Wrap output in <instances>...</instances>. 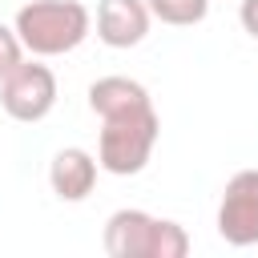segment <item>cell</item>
Instances as JSON below:
<instances>
[{"label": "cell", "mask_w": 258, "mask_h": 258, "mask_svg": "<svg viewBox=\"0 0 258 258\" xmlns=\"http://www.w3.org/2000/svg\"><path fill=\"white\" fill-rule=\"evenodd\" d=\"M149 8L145 0H101L97 4V36L109 48H133L149 32Z\"/></svg>", "instance_id": "cell-6"}, {"label": "cell", "mask_w": 258, "mask_h": 258, "mask_svg": "<svg viewBox=\"0 0 258 258\" xmlns=\"http://www.w3.org/2000/svg\"><path fill=\"white\" fill-rule=\"evenodd\" d=\"M97 157L81 145H64L48 165V185L60 202H85L97 185Z\"/></svg>", "instance_id": "cell-7"}, {"label": "cell", "mask_w": 258, "mask_h": 258, "mask_svg": "<svg viewBox=\"0 0 258 258\" xmlns=\"http://www.w3.org/2000/svg\"><path fill=\"white\" fill-rule=\"evenodd\" d=\"M218 234L226 246H258V169H238L218 202Z\"/></svg>", "instance_id": "cell-5"}, {"label": "cell", "mask_w": 258, "mask_h": 258, "mask_svg": "<svg viewBox=\"0 0 258 258\" xmlns=\"http://www.w3.org/2000/svg\"><path fill=\"white\" fill-rule=\"evenodd\" d=\"M89 109L101 117L97 137V165L113 177H133L149 165L161 117L153 97L133 77H101L89 85Z\"/></svg>", "instance_id": "cell-1"}, {"label": "cell", "mask_w": 258, "mask_h": 258, "mask_svg": "<svg viewBox=\"0 0 258 258\" xmlns=\"http://www.w3.org/2000/svg\"><path fill=\"white\" fill-rule=\"evenodd\" d=\"M238 20H242V28L258 40V0H242V8H238Z\"/></svg>", "instance_id": "cell-10"}, {"label": "cell", "mask_w": 258, "mask_h": 258, "mask_svg": "<svg viewBox=\"0 0 258 258\" xmlns=\"http://www.w3.org/2000/svg\"><path fill=\"white\" fill-rule=\"evenodd\" d=\"M24 60V44H20V36H16V28H8V24H0V81L16 69Z\"/></svg>", "instance_id": "cell-9"}, {"label": "cell", "mask_w": 258, "mask_h": 258, "mask_svg": "<svg viewBox=\"0 0 258 258\" xmlns=\"http://www.w3.org/2000/svg\"><path fill=\"white\" fill-rule=\"evenodd\" d=\"M105 254L113 258H185L189 254V234L173 218H153L145 210H113L105 222Z\"/></svg>", "instance_id": "cell-3"}, {"label": "cell", "mask_w": 258, "mask_h": 258, "mask_svg": "<svg viewBox=\"0 0 258 258\" xmlns=\"http://www.w3.org/2000/svg\"><path fill=\"white\" fill-rule=\"evenodd\" d=\"M149 16L161 20V24H173V28H189V24H202L206 12H210V0H145Z\"/></svg>", "instance_id": "cell-8"}, {"label": "cell", "mask_w": 258, "mask_h": 258, "mask_svg": "<svg viewBox=\"0 0 258 258\" xmlns=\"http://www.w3.org/2000/svg\"><path fill=\"white\" fill-rule=\"evenodd\" d=\"M0 105L12 121L36 125L56 109V73L40 60H20L0 81Z\"/></svg>", "instance_id": "cell-4"}, {"label": "cell", "mask_w": 258, "mask_h": 258, "mask_svg": "<svg viewBox=\"0 0 258 258\" xmlns=\"http://www.w3.org/2000/svg\"><path fill=\"white\" fill-rule=\"evenodd\" d=\"M12 28H16L24 52L64 56L93 32V16L81 0H28V4H20Z\"/></svg>", "instance_id": "cell-2"}]
</instances>
